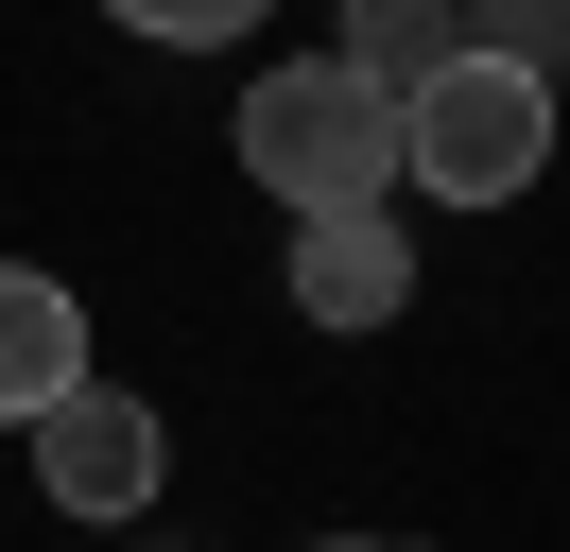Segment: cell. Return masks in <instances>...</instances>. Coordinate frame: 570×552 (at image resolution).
Listing matches in <instances>:
<instances>
[{
  "label": "cell",
  "instance_id": "obj_8",
  "mask_svg": "<svg viewBox=\"0 0 570 552\" xmlns=\"http://www.w3.org/2000/svg\"><path fill=\"white\" fill-rule=\"evenodd\" d=\"M484 18H501L484 52H519V69H553V52H570V0H484Z\"/></svg>",
  "mask_w": 570,
  "mask_h": 552
},
{
  "label": "cell",
  "instance_id": "obj_7",
  "mask_svg": "<svg viewBox=\"0 0 570 552\" xmlns=\"http://www.w3.org/2000/svg\"><path fill=\"white\" fill-rule=\"evenodd\" d=\"M105 18H121V34H156V52H225L259 0H105Z\"/></svg>",
  "mask_w": 570,
  "mask_h": 552
},
{
  "label": "cell",
  "instance_id": "obj_6",
  "mask_svg": "<svg viewBox=\"0 0 570 552\" xmlns=\"http://www.w3.org/2000/svg\"><path fill=\"white\" fill-rule=\"evenodd\" d=\"M450 52H466V34H450V0H346V69H363V87H397V103H415Z\"/></svg>",
  "mask_w": 570,
  "mask_h": 552
},
{
  "label": "cell",
  "instance_id": "obj_5",
  "mask_svg": "<svg viewBox=\"0 0 570 552\" xmlns=\"http://www.w3.org/2000/svg\"><path fill=\"white\" fill-rule=\"evenodd\" d=\"M70 379H87V294L36 276V259H0V432H36Z\"/></svg>",
  "mask_w": 570,
  "mask_h": 552
},
{
  "label": "cell",
  "instance_id": "obj_1",
  "mask_svg": "<svg viewBox=\"0 0 570 552\" xmlns=\"http://www.w3.org/2000/svg\"><path fill=\"white\" fill-rule=\"evenodd\" d=\"M243 172H259L277 207H397V190H415L397 87H363L346 52H312V69H259V87H243Z\"/></svg>",
  "mask_w": 570,
  "mask_h": 552
},
{
  "label": "cell",
  "instance_id": "obj_3",
  "mask_svg": "<svg viewBox=\"0 0 570 552\" xmlns=\"http://www.w3.org/2000/svg\"><path fill=\"white\" fill-rule=\"evenodd\" d=\"M36 483H52L70 518H139L156 483H174V432H156L121 379H70V397L36 414Z\"/></svg>",
  "mask_w": 570,
  "mask_h": 552
},
{
  "label": "cell",
  "instance_id": "obj_2",
  "mask_svg": "<svg viewBox=\"0 0 570 552\" xmlns=\"http://www.w3.org/2000/svg\"><path fill=\"white\" fill-rule=\"evenodd\" d=\"M397 138H415V190L432 207H519L535 172H553V69H519V52L466 34V52L397 103Z\"/></svg>",
  "mask_w": 570,
  "mask_h": 552
},
{
  "label": "cell",
  "instance_id": "obj_9",
  "mask_svg": "<svg viewBox=\"0 0 570 552\" xmlns=\"http://www.w3.org/2000/svg\"><path fill=\"white\" fill-rule=\"evenodd\" d=\"M328 552H381V535H328Z\"/></svg>",
  "mask_w": 570,
  "mask_h": 552
},
{
  "label": "cell",
  "instance_id": "obj_4",
  "mask_svg": "<svg viewBox=\"0 0 570 552\" xmlns=\"http://www.w3.org/2000/svg\"><path fill=\"white\" fill-rule=\"evenodd\" d=\"M415 294V225L397 207H294V310L312 328H381Z\"/></svg>",
  "mask_w": 570,
  "mask_h": 552
}]
</instances>
